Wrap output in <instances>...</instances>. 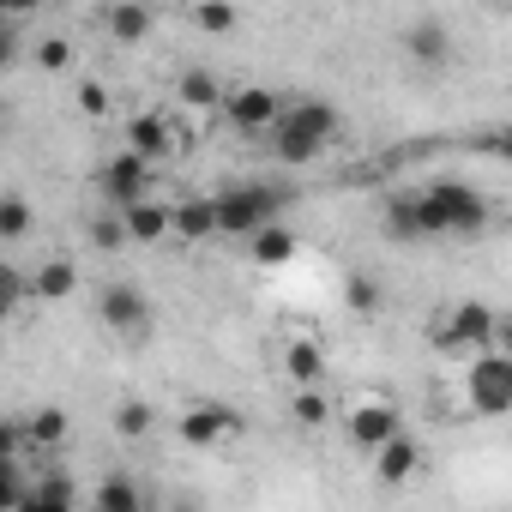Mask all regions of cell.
I'll return each mask as SVG.
<instances>
[{
    "mask_svg": "<svg viewBox=\"0 0 512 512\" xmlns=\"http://www.w3.org/2000/svg\"><path fill=\"white\" fill-rule=\"evenodd\" d=\"M211 199H217V235H229V241H253L260 229H272V223H278V211L290 205V193H284V187H272V181L217 187Z\"/></svg>",
    "mask_w": 512,
    "mask_h": 512,
    "instance_id": "6da1fadb",
    "label": "cell"
},
{
    "mask_svg": "<svg viewBox=\"0 0 512 512\" xmlns=\"http://www.w3.org/2000/svg\"><path fill=\"white\" fill-rule=\"evenodd\" d=\"M416 205H422L428 241H434V235H482V229H488V199H482L470 181H434V187L416 193Z\"/></svg>",
    "mask_w": 512,
    "mask_h": 512,
    "instance_id": "7a4b0ae2",
    "label": "cell"
},
{
    "mask_svg": "<svg viewBox=\"0 0 512 512\" xmlns=\"http://www.w3.org/2000/svg\"><path fill=\"white\" fill-rule=\"evenodd\" d=\"M428 338H434V350H446V356H458V350L488 356L494 338H500V314L482 308V302H452V308L428 326Z\"/></svg>",
    "mask_w": 512,
    "mask_h": 512,
    "instance_id": "3957f363",
    "label": "cell"
},
{
    "mask_svg": "<svg viewBox=\"0 0 512 512\" xmlns=\"http://www.w3.org/2000/svg\"><path fill=\"white\" fill-rule=\"evenodd\" d=\"M464 398H470V410H476V416H512V356H500V350L470 356Z\"/></svg>",
    "mask_w": 512,
    "mask_h": 512,
    "instance_id": "277c9868",
    "label": "cell"
},
{
    "mask_svg": "<svg viewBox=\"0 0 512 512\" xmlns=\"http://www.w3.org/2000/svg\"><path fill=\"white\" fill-rule=\"evenodd\" d=\"M97 193L109 199V211H133L151 199V163L133 157V151H115L97 163Z\"/></svg>",
    "mask_w": 512,
    "mask_h": 512,
    "instance_id": "5b68a950",
    "label": "cell"
},
{
    "mask_svg": "<svg viewBox=\"0 0 512 512\" xmlns=\"http://www.w3.org/2000/svg\"><path fill=\"white\" fill-rule=\"evenodd\" d=\"M97 314H103V326L121 332V338H151V302H145V290H133V284H103V290H97Z\"/></svg>",
    "mask_w": 512,
    "mask_h": 512,
    "instance_id": "8992f818",
    "label": "cell"
},
{
    "mask_svg": "<svg viewBox=\"0 0 512 512\" xmlns=\"http://www.w3.org/2000/svg\"><path fill=\"white\" fill-rule=\"evenodd\" d=\"M344 434H350V446H362V452H380V446H392V440L404 434V416H398V404H386V398H368V404H350V416H344Z\"/></svg>",
    "mask_w": 512,
    "mask_h": 512,
    "instance_id": "52a82bcc",
    "label": "cell"
},
{
    "mask_svg": "<svg viewBox=\"0 0 512 512\" xmlns=\"http://www.w3.org/2000/svg\"><path fill=\"white\" fill-rule=\"evenodd\" d=\"M223 115H229L235 133H278V121H284V97L266 91V85H241V91H229Z\"/></svg>",
    "mask_w": 512,
    "mask_h": 512,
    "instance_id": "ba28073f",
    "label": "cell"
},
{
    "mask_svg": "<svg viewBox=\"0 0 512 512\" xmlns=\"http://www.w3.org/2000/svg\"><path fill=\"white\" fill-rule=\"evenodd\" d=\"M187 446H223V440H241L247 434V416H235L229 404H193L181 410V428H175Z\"/></svg>",
    "mask_w": 512,
    "mask_h": 512,
    "instance_id": "9c48e42d",
    "label": "cell"
},
{
    "mask_svg": "<svg viewBox=\"0 0 512 512\" xmlns=\"http://www.w3.org/2000/svg\"><path fill=\"white\" fill-rule=\"evenodd\" d=\"M284 133H296V139H314V145H332L338 133H344V115L326 103V97H290L284 103V121H278Z\"/></svg>",
    "mask_w": 512,
    "mask_h": 512,
    "instance_id": "30bf717a",
    "label": "cell"
},
{
    "mask_svg": "<svg viewBox=\"0 0 512 512\" xmlns=\"http://www.w3.org/2000/svg\"><path fill=\"white\" fill-rule=\"evenodd\" d=\"M398 43H404V55H410L416 67H446V61H452V31H446V19H434V13L410 19Z\"/></svg>",
    "mask_w": 512,
    "mask_h": 512,
    "instance_id": "8fae6325",
    "label": "cell"
},
{
    "mask_svg": "<svg viewBox=\"0 0 512 512\" xmlns=\"http://www.w3.org/2000/svg\"><path fill=\"white\" fill-rule=\"evenodd\" d=\"M127 151H133V157H145V163L157 169V163L175 151V127H169L157 109H139V115L127 121Z\"/></svg>",
    "mask_w": 512,
    "mask_h": 512,
    "instance_id": "7c38bea8",
    "label": "cell"
},
{
    "mask_svg": "<svg viewBox=\"0 0 512 512\" xmlns=\"http://www.w3.org/2000/svg\"><path fill=\"white\" fill-rule=\"evenodd\" d=\"M103 31H109V43L133 49V43H145L157 31V13L139 7V0H115V7H103Z\"/></svg>",
    "mask_w": 512,
    "mask_h": 512,
    "instance_id": "4fadbf2b",
    "label": "cell"
},
{
    "mask_svg": "<svg viewBox=\"0 0 512 512\" xmlns=\"http://www.w3.org/2000/svg\"><path fill=\"white\" fill-rule=\"evenodd\" d=\"M380 229H386V241H398V247H416V241H428L416 193H392V199H386V211H380Z\"/></svg>",
    "mask_w": 512,
    "mask_h": 512,
    "instance_id": "5bb4252c",
    "label": "cell"
},
{
    "mask_svg": "<svg viewBox=\"0 0 512 512\" xmlns=\"http://www.w3.org/2000/svg\"><path fill=\"white\" fill-rule=\"evenodd\" d=\"M416 470H422V446H416L410 434H398L392 446L374 452V482H386V488H404Z\"/></svg>",
    "mask_w": 512,
    "mask_h": 512,
    "instance_id": "9a60e30c",
    "label": "cell"
},
{
    "mask_svg": "<svg viewBox=\"0 0 512 512\" xmlns=\"http://www.w3.org/2000/svg\"><path fill=\"white\" fill-rule=\"evenodd\" d=\"M91 512H145V488L127 476V470H109L91 494Z\"/></svg>",
    "mask_w": 512,
    "mask_h": 512,
    "instance_id": "2e32d148",
    "label": "cell"
},
{
    "mask_svg": "<svg viewBox=\"0 0 512 512\" xmlns=\"http://www.w3.org/2000/svg\"><path fill=\"white\" fill-rule=\"evenodd\" d=\"M175 235H181V241H217V199H211V193L181 199V205H175Z\"/></svg>",
    "mask_w": 512,
    "mask_h": 512,
    "instance_id": "e0dca14e",
    "label": "cell"
},
{
    "mask_svg": "<svg viewBox=\"0 0 512 512\" xmlns=\"http://www.w3.org/2000/svg\"><path fill=\"white\" fill-rule=\"evenodd\" d=\"M284 374H290V386H296V392H314V386H320V374H326L320 344H314V338H290V350H284Z\"/></svg>",
    "mask_w": 512,
    "mask_h": 512,
    "instance_id": "ac0fdd59",
    "label": "cell"
},
{
    "mask_svg": "<svg viewBox=\"0 0 512 512\" xmlns=\"http://www.w3.org/2000/svg\"><path fill=\"white\" fill-rule=\"evenodd\" d=\"M121 217H127V235H133V241H145V247L175 235V211H169V205H157V199H145V205H133V211H121Z\"/></svg>",
    "mask_w": 512,
    "mask_h": 512,
    "instance_id": "d6986e66",
    "label": "cell"
},
{
    "mask_svg": "<svg viewBox=\"0 0 512 512\" xmlns=\"http://www.w3.org/2000/svg\"><path fill=\"white\" fill-rule=\"evenodd\" d=\"M73 290H79L73 260H43V266H37V278H31V296H43V302H67Z\"/></svg>",
    "mask_w": 512,
    "mask_h": 512,
    "instance_id": "ffe728a7",
    "label": "cell"
},
{
    "mask_svg": "<svg viewBox=\"0 0 512 512\" xmlns=\"http://www.w3.org/2000/svg\"><path fill=\"white\" fill-rule=\"evenodd\" d=\"M175 97H181L187 109H217V103H229V91H223L205 67H187V73H181V85H175Z\"/></svg>",
    "mask_w": 512,
    "mask_h": 512,
    "instance_id": "44dd1931",
    "label": "cell"
},
{
    "mask_svg": "<svg viewBox=\"0 0 512 512\" xmlns=\"http://www.w3.org/2000/svg\"><path fill=\"white\" fill-rule=\"evenodd\" d=\"M253 260H260V266H290L296 260V229L290 223L260 229V235H253Z\"/></svg>",
    "mask_w": 512,
    "mask_h": 512,
    "instance_id": "7402d4cb",
    "label": "cell"
},
{
    "mask_svg": "<svg viewBox=\"0 0 512 512\" xmlns=\"http://www.w3.org/2000/svg\"><path fill=\"white\" fill-rule=\"evenodd\" d=\"M25 428H31V446H37V452H55V446L67 440V410H61V404H43V410L25 416Z\"/></svg>",
    "mask_w": 512,
    "mask_h": 512,
    "instance_id": "603a6c76",
    "label": "cell"
},
{
    "mask_svg": "<svg viewBox=\"0 0 512 512\" xmlns=\"http://www.w3.org/2000/svg\"><path fill=\"white\" fill-rule=\"evenodd\" d=\"M85 235H91V247H97V253H115V247H127V241H133L121 211H97V217L85 223Z\"/></svg>",
    "mask_w": 512,
    "mask_h": 512,
    "instance_id": "cb8c5ba5",
    "label": "cell"
},
{
    "mask_svg": "<svg viewBox=\"0 0 512 512\" xmlns=\"http://www.w3.org/2000/svg\"><path fill=\"white\" fill-rule=\"evenodd\" d=\"M151 428H157V410H151V404H139V398H127V404L115 410V434H121V440H145Z\"/></svg>",
    "mask_w": 512,
    "mask_h": 512,
    "instance_id": "d4e9b609",
    "label": "cell"
},
{
    "mask_svg": "<svg viewBox=\"0 0 512 512\" xmlns=\"http://www.w3.org/2000/svg\"><path fill=\"white\" fill-rule=\"evenodd\" d=\"M31 235V205L19 193H0V241H25Z\"/></svg>",
    "mask_w": 512,
    "mask_h": 512,
    "instance_id": "484cf974",
    "label": "cell"
},
{
    "mask_svg": "<svg viewBox=\"0 0 512 512\" xmlns=\"http://www.w3.org/2000/svg\"><path fill=\"white\" fill-rule=\"evenodd\" d=\"M187 19H193V31H205V37H229V31L241 25V13H235V7H217V0H205V7H193Z\"/></svg>",
    "mask_w": 512,
    "mask_h": 512,
    "instance_id": "4316f807",
    "label": "cell"
},
{
    "mask_svg": "<svg viewBox=\"0 0 512 512\" xmlns=\"http://www.w3.org/2000/svg\"><path fill=\"white\" fill-rule=\"evenodd\" d=\"M344 302H350V314H380V284L368 272H350L344 278Z\"/></svg>",
    "mask_w": 512,
    "mask_h": 512,
    "instance_id": "83f0119b",
    "label": "cell"
},
{
    "mask_svg": "<svg viewBox=\"0 0 512 512\" xmlns=\"http://www.w3.org/2000/svg\"><path fill=\"white\" fill-rule=\"evenodd\" d=\"M73 103H79V115L103 121V115H109V85H103V79H85V85L73 91Z\"/></svg>",
    "mask_w": 512,
    "mask_h": 512,
    "instance_id": "f1b7e54d",
    "label": "cell"
},
{
    "mask_svg": "<svg viewBox=\"0 0 512 512\" xmlns=\"http://www.w3.org/2000/svg\"><path fill=\"white\" fill-rule=\"evenodd\" d=\"M67 61H73V43L67 37H37V67L43 73H61Z\"/></svg>",
    "mask_w": 512,
    "mask_h": 512,
    "instance_id": "f546056e",
    "label": "cell"
},
{
    "mask_svg": "<svg viewBox=\"0 0 512 512\" xmlns=\"http://www.w3.org/2000/svg\"><path fill=\"white\" fill-rule=\"evenodd\" d=\"M290 410H296V422H302V428H320V422H326V398H320V392H296V404H290Z\"/></svg>",
    "mask_w": 512,
    "mask_h": 512,
    "instance_id": "4dcf8cb0",
    "label": "cell"
},
{
    "mask_svg": "<svg viewBox=\"0 0 512 512\" xmlns=\"http://www.w3.org/2000/svg\"><path fill=\"white\" fill-rule=\"evenodd\" d=\"M37 494H49V500H79V488H73L67 470H43V476H37Z\"/></svg>",
    "mask_w": 512,
    "mask_h": 512,
    "instance_id": "1f68e13d",
    "label": "cell"
},
{
    "mask_svg": "<svg viewBox=\"0 0 512 512\" xmlns=\"http://www.w3.org/2000/svg\"><path fill=\"white\" fill-rule=\"evenodd\" d=\"M13 512H73V500H49V494H37V488H31Z\"/></svg>",
    "mask_w": 512,
    "mask_h": 512,
    "instance_id": "d6a6232c",
    "label": "cell"
},
{
    "mask_svg": "<svg viewBox=\"0 0 512 512\" xmlns=\"http://www.w3.org/2000/svg\"><path fill=\"white\" fill-rule=\"evenodd\" d=\"M500 356H512V314H500V338H494Z\"/></svg>",
    "mask_w": 512,
    "mask_h": 512,
    "instance_id": "836d02e7",
    "label": "cell"
}]
</instances>
